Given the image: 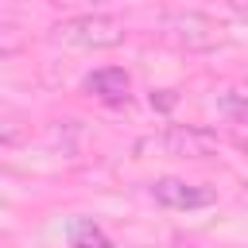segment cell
I'll return each mask as SVG.
<instances>
[{
	"instance_id": "6da1fadb",
	"label": "cell",
	"mask_w": 248,
	"mask_h": 248,
	"mask_svg": "<svg viewBox=\"0 0 248 248\" xmlns=\"http://www.w3.org/2000/svg\"><path fill=\"white\" fill-rule=\"evenodd\" d=\"M58 39L78 43V46H93V50H108V46L124 43V23L112 16H78L58 27Z\"/></svg>"
},
{
	"instance_id": "7a4b0ae2",
	"label": "cell",
	"mask_w": 248,
	"mask_h": 248,
	"mask_svg": "<svg viewBox=\"0 0 248 248\" xmlns=\"http://www.w3.org/2000/svg\"><path fill=\"white\" fill-rule=\"evenodd\" d=\"M159 147L167 155H178V159H209V155H217L221 140L205 128H194V124H170L159 136Z\"/></svg>"
},
{
	"instance_id": "3957f363",
	"label": "cell",
	"mask_w": 248,
	"mask_h": 248,
	"mask_svg": "<svg viewBox=\"0 0 248 248\" xmlns=\"http://www.w3.org/2000/svg\"><path fill=\"white\" fill-rule=\"evenodd\" d=\"M151 198L159 205H167V209H205V205H213V190L194 186L186 178H159V182H151Z\"/></svg>"
},
{
	"instance_id": "277c9868",
	"label": "cell",
	"mask_w": 248,
	"mask_h": 248,
	"mask_svg": "<svg viewBox=\"0 0 248 248\" xmlns=\"http://www.w3.org/2000/svg\"><path fill=\"white\" fill-rule=\"evenodd\" d=\"M163 27H167L170 39H178V43H186V46H209V43H217V27H213V19H205L202 12L167 16Z\"/></svg>"
},
{
	"instance_id": "5b68a950",
	"label": "cell",
	"mask_w": 248,
	"mask_h": 248,
	"mask_svg": "<svg viewBox=\"0 0 248 248\" xmlns=\"http://www.w3.org/2000/svg\"><path fill=\"white\" fill-rule=\"evenodd\" d=\"M85 93H93L97 101H105V105H120V101H128V89H132V78H128V70H120V66H97L93 74H85Z\"/></svg>"
},
{
	"instance_id": "8992f818",
	"label": "cell",
	"mask_w": 248,
	"mask_h": 248,
	"mask_svg": "<svg viewBox=\"0 0 248 248\" xmlns=\"http://www.w3.org/2000/svg\"><path fill=\"white\" fill-rule=\"evenodd\" d=\"M70 244L74 248H112V240L105 236V229L93 225L89 217H81V221L70 225Z\"/></svg>"
},
{
	"instance_id": "52a82bcc",
	"label": "cell",
	"mask_w": 248,
	"mask_h": 248,
	"mask_svg": "<svg viewBox=\"0 0 248 248\" xmlns=\"http://www.w3.org/2000/svg\"><path fill=\"white\" fill-rule=\"evenodd\" d=\"M221 112L232 116L236 124H248V89H225L221 93Z\"/></svg>"
},
{
	"instance_id": "ba28073f",
	"label": "cell",
	"mask_w": 248,
	"mask_h": 248,
	"mask_svg": "<svg viewBox=\"0 0 248 248\" xmlns=\"http://www.w3.org/2000/svg\"><path fill=\"white\" fill-rule=\"evenodd\" d=\"M12 50H19V35H16V27L0 23V54H12Z\"/></svg>"
}]
</instances>
